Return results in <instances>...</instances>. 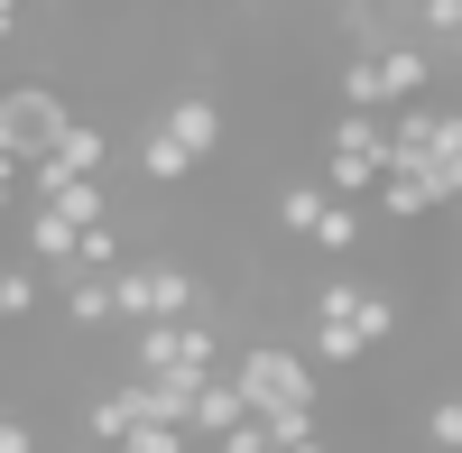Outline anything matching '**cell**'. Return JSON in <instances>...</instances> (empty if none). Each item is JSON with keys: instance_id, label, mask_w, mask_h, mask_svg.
Here are the masks:
<instances>
[{"instance_id": "6da1fadb", "label": "cell", "mask_w": 462, "mask_h": 453, "mask_svg": "<svg viewBox=\"0 0 462 453\" xmlns=\"http://www.w3.org/2000/svg\"><path fill=\"white\" fill-rule=\"evenodd\" d=\"M195 315H204L195 269H176V259H121L111 269V324L148 333V324H195Z\"/></svg>"}, {"instance_id": "7a4b0ae2", "label": "cell", "mask_w": 462, "mask_h": 453, "mask_svg": "<svg viewBox=\"0 0 462 453\" xmlns=\"http://www.w3.org/2000/svg\"><path fill=\"white\" fill-rule=\"evenodd\" d=\"M213 370H222V333H213V315L130 333V380H185V389H204Z\"/></svg>"}, {"instance_id": "3957f363", "label": "cell", "mask_w": 462, "mask_h": 453, "mask_svg": "<svg viewBox=\"0 0 462 453\" xmlns=\"http://www.w3.org/2000/svg\"><path fill=\"white\" fill-rule=\"evenodd\" d=\"M231 389H241V407L250 417H278V407H315V361L305 352H287V343H250L241 361L222 370Z\"/></svg>"}, {"instance_id": "277c9868", "label": "cell", "mask_w": 462, "mask_h": 453, "mask_svg": "<svg viewBox=\"0 0 462 453\" xmlns=\"http://www.w3.org/2000/svg\"><path fill=\"white\" fill-rule=\"evenodd\" d=\"M65 121H74L65 93H47V84H10V93H0V158H10L19 176L47 167L56 139H65Z\"/></svg>"}, {"instance_id": "5b68a950", "label": "cell", "mask_w": 462, "mask_h": 453, "mask_svg": "<svg viewBox=\"0 0 462 453\" xmlns=\"http://www.w3.org/2000/svg\"><path fill=\"white\" fill-rule=\"evenodd\" d=\"M379 176H389V121L342 111V121H333V148H324V195H333V204H361V195H379Z\"/></svg>"}, {"instance_id": "8992f818", "label": "cell", "mask_w": 462, "mask_h": 453, "mask_svg": "<svg viewBox=\"0 0 462 453\" xmlns=\"http://www.w3.org/2000/svg\"><path fill=\"white\" fill-rule=\"evenodd\" d=\"M158 130H167V139L185 148V158H195V167H204V158H213V148H222V102H213V93H176V102L158 111Z\"/></svg>"}, {"instance_id": "52a82bcc", "label": "cell", "mask_w": 462, "mask_h": 453, "mask_svg": "<svg viewBox=\"0 0 462 453\" xmlns=\"http://www.w3.org/2000/svg\"><path fill=\"white\" fill-rule=\"evenodd\" d=\"M241 417H250V407H241V389H231L222 370H213V380L195 389V417H185V435H195V444H222V435L241 426Z\"/></svg>"}, {"instance_id": "ba28073f", "label": "cell", "mask_w": 462, "mask_h": 453, "mask_svg": "<svg viewBox=\"0 0 462 453\" xmlns=\"http://www.w3.org/2000/svg\"><path fill=\"white\" fill-rule=\"evenodd\" d=\"M56 176H84V185H102V167H111V139L93 130V121H65V139H56V158H47Z\"/></svg>"}, {"instance_id": "9c48e42d", "label": "cell", "mask_w": 462, "mask_h": 453, "mask_svg": "<svg viewBox=\"0 0 462 453\" xmlns=\"http://www.w3.org/2000/svg\"><path fill=\"white\" fill-rule=\"evenodd\" d=\"M28 259H37V269H56V278H74V232H65L56 213H28Z\"/></svg>"}, {"instance_id": "30bf717a", "label": "cell", "mask_w": 462, "mask_h": 453, "mask_svg": "<svg viewBox=\"0 0 462 453\" xmlns=\"http://www.w3.org/2000/svg\"><path fill=\"white\" fill-rule=\"evenodd\" d=\"M139 176H148V185H185V176H195V158H185V148L148 121V139H139Z\"/></svg>"}, {"instance_id": "8fae6325", "label": "cell", "mask_w": 462, "mask_h": 453, "mask_svg": "<svg viewBox=\"0 0 462 453\" xmlns=\"http://www.w3.org/2000/svg\"><path fill=\"white\" fill-rule=\"evenodd\" d=\"M398 333V296H379V287H361V306H352V343L361 352H379Z\"/></svg>"}, {"instance_id": "7c38bea8", "label": "cell", "mask_w": 462, "mask_h": 453, "mask_svg": "<svg viewBox=\"0 0 462 453\" xmlns=\"http://www.w3.org/2000/svg\"><path fill=\"white\" fill-rule=\"evenodd\" d=\"M84 435H93V453H121V435H130V407H121V389H102V398L84 407Z\"/></svg>"}, {"instance_id": "4fadbf2b", "label": "cell", "mask_w": 462, "mask_h": 453, "mask_svg": "<svg viewBox=\"0 0 462 453\" xmlns=\"http://www.w3.org/2000/svg\"><path fill=\"white\" fill-rule=\"evenodd\" d=\"M65 324H111V278H65Z\"/></svg>"}, {"instance_id": "5bb4252c", "label": "cell", "mask_w": 462, "mask_h": 453, "mask_svg": "<svg viewBox=\"0 0 462 453\" xmlns=\"http://www.w3.org/2000/svg\"><path fill=\"white\" fill-rule=\"evenodd\" d=\"M324 185H278V232H315V222H324Z\"/></svg>"}, {"instance_id": "9a60e30c", "label": "cell", "mask_w": 462, "mask_h": 453, "mask_svg": "<svg viewBox=\"0 0 462 453\" xmlns=\"http://www.w3.org/2000/svg\"><path fill=\"white\" fill-rule=\"evenodd\" d=\"M305 361H324V370H352V361H361L352 324H305Z\"/></svg>"}, {"instance_id": "2e32d148", "label": "cell", "mask_w": 462, "mask_h": 453, "mask_svg": "<svg viewBox=\"0 0 462 453\" xmlns=\"http://www.w3.org/2000/svg\"><path fill=\"white\" fill-rule=\"evenodd\" d=\"M305 241H315V250H361V204H324V222H315V232H305Z\"/></svg>"}, {"instance_id": "e0dca14e", "label": "cell", "mask_w": 462, "mask_h": 453, "mask_svg": "<svg viewBox=\"0 0 462 453\" xmlns=\"http://www.w3.org/2000/svg\"><path fill=\"white\" fill-rule=\"evenodd\" d=\"M379 213L389 222H426V185L416 176H379Z\"/></svg>"}, {"instance_id": "ac0fdd59", "label": "cell", "mask_w": 462, "mask_h": 453, "mask_svg": "<svg viewBox=\"0 0 462 453\" xmlns=\"http://www.w3.org/2000/svg\"><path fill=\"white\" fill-rule=\"evenodd\" d=\"M352 306H361V278H324L315 287V324H352Z\"/></svg>"}, {"instance_id": "d6986e66", "label": "cell", "mask_w": 462, "mask_h": 453, "mask_svg": "<svg viewBox=\"0 0 462 453\" xmlns=\"http://www.w3.org/2000/svg\"><path fill=\"white\" fill-rule=\"evenodd\" d=\"M37 315V269H0V324Z\"/></svg>"}, {"instance_id": "ffe728a7", "label": "cell", "mask_w": 462, "mask_h": 453, "mask_svg": "<svg viewBox=\"0 0 462 453\" xmlns=\"http://www.w3.org/2000/svg\"><path fill=\"white\" fill-rule=\"evenodd\" d=\"M426 37H462V0H426V10H416V47H426Z\"/></svg>"}, {"instance_id": "44dd1931", "label": "cell", "mask_w": 462, "mask_h": 453, "mask_svg": "<svg viewBox=\"0 0 462 453\" xmlns=\"http://www.w3.org/2000/svg\"><path fill=\"white\" fill-rule=\"evenodd\" d=\"M426 444L462 453V398H435V407H426Z\"/></svg>"}, {"instance_id": "7402d4cb", "label": "cell", "mask_w": 462, "mask_h": 453, "mask_svg": "<svg viewBox=\"0 0 462 453\" xmlns=\"http://www.w3.org/2000/svg\"><path fill=\"white\" fill-rule=\"evenodd\" d=\"M121 453H195V444H185L176 426H130V435H121Z\"/></svg>"}, {"instance_id": "603a6c76", "label": "cell", "mask_w": 462, "mask_h": 453, "mask_svg": "<svg viewBox=\"0 0 462 453\" xmlns=\"http://www.w3.org/2000/svg\"><path fill=\"white\" fill-rule=\"evenodd\" d=\"M213 453H268V435H259V426H250V417H241V426H231V435H222V444H213Z\"/></svg>"}, {"instance_id": "cb8c5ba5", "label": "cell", "mask_w": 462, "mask_h": 453, "mask_svg": "<svg viewBox=\"0 0 462 453\" xmlns=\"http://www.w3.org/2000/svg\"><path fill=\"white\" fill-rule=\"evenodd\" d=\"M0 453H37V435H28V426L10 417V407H0Z\"/></svg>"}, {"instance_id": "d4e9b609", "label": "cell", "mask_w": 462, "mask_h": 453, "mask_svg": "<svg viewBox=\"0 0 462 453\" xmlns=\"http://www.w3.org/2000/svg\"><path fill=\"white\" fill-rule=\"evenodd\" d=\"M10 28H19V10H10V0H0V37H10Z\"/></svg>"}, {"instance_id": "484cf974", "label": "cell", "mask_w": 462, "mask_h": 453, "mask_svg": "<svg viewBox=\"0 0 462 453\" xmlns=\"http://www.w3.org/2000/svg\"><path fill=\"white\" fill-rule=\"evenodd\" d=\"M0 176H19V167H10V158H0Z\"/></svg>"}, {"instance_id": "4316f807", "label": "cell", "mask_w": 462, "mask_h": 453, "mask_svg": "<svg viewBox=\"0 0 462 453\" xmlns=\"http://www.w3.org/2000/svg\"><path fill=\"white\" fill-rule=\"evenodd\" d=\"M84 453H93V444H84Z\"/></svg>"}, {"instance_id": "83f0119b", "label": "cell", "mask_w": 462, "mask_h": 453, "mask_svg": "<svg viewBox=\"0 0 462 453\" xmlns=\"http://www.w3.org/2000/svg\"><path fill=\"white\" fill-rule=\"evenodd\" d=\"M453 213H462V204H453Z\"/></svg>"}]
</instances>
